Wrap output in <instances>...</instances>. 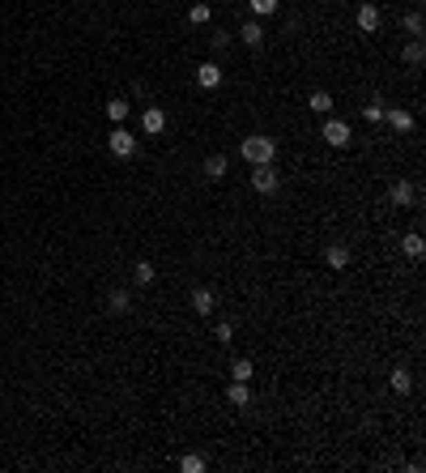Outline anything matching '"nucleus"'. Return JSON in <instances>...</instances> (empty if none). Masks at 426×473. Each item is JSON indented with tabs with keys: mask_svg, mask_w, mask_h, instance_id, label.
Instances as JSON below:
<instances>
[{
	"mask_svg": "<svg viewBox=\"0 0 426 473\" xmlns=\"http://www.w3.org/2000/svg\"><path fill=\"white\" fill-rule=\"evenodd\" d=\"M239 158H243L247 166L273 162V158H278V137H269V133H247V137L239 141Z\"/></svg>",
	"mask_w": 426,
	"mask_h": 473,
	"instance_id": "nucleus-1",
	"label": "nucleus"
},
{
	"mask_svg": "<svg viewBox=\"0 0 426 473\" xmlns=\"http://www.w3.org/2000/svg\"><path fill=\"white\" fill-rule=\"evenodd\" d=\"M247 184H252V192H256V196H278V192H282V171L273 166V162L252 166V180H247Z\"/></svg>",
	"mask_w": 426,
	"mask_h": 473,
	"instance_id": "nucleus-2",
	"label": "nucleus"
},
{
	"mask_svg": "<svg viewBox=\"0 0 426 473\" xmlns=\"http://www.w3.org/2000/svg\"><path fill=\"white\" fill-rule=\"evenodd\" d=\"M324 264H329L333 273H349V264H354V247H349V239H333L329 247H324Z\"/></svg>",
	"mask_w": 426,
	"mask_h": 473,
	"instance_id": "nucleus-3",
	"label": "nucleus"
},
{
	"mask_svg": "<svg viewBox=\"0 0 426 473\" xmlns=\"http://www.w3.org/2000/svg\"><path fill=\"white\" fill-rule=\"evenodd\" d=\"M320 137H324V145H333V149H345L349 145V124L341 119V115H324V124H320Z\"/></svg>",
	"mask_w": 426,
	"mask_h": 473,
	"instance_id": "nucleus-4",
	"label": "nucleus"
},
{
	"mask_svg": "<svg viewBox=\"0 0 426 473\" xmlns=\"http://www.w3.org/2000/svg\"><path fill=\"white\" fill-rule=\"evenodd\" d=\"M107 149H111V158H133L137 154V137L124 128V124H115V128L107 133Z\"/></svg>",
	"mask_w": 426,
	"mask_h": 473,
	"instance_id": "nucleus-5",
	"label": "nucleus"
},
{
	"mask_svg": "<svg viewBox=\"0 0 426 473\" xmlns=\"http://www.w3.org/2000/svg\"><path fill=\"white\" fill-rule=\"evenodd\" d=\"M222 81H226V73H222V64H217V60H200V64H196V86L205 90V94H213Z\"/></svg>",
	"mask_w": 426,
	"mask_h": 473,
	"instance_id": "nucleus-6",
	"label": "nucleus"
},
{
	"mask_svg": "<svg viewBox=\"0 0 426 473\" xmlns=\"http://www.w3.org/2000/svg\"><path fill=\"white\" fill-rule=\"evenodd\" d=\"M388 205H396V209H418V205H422V196H418V188H414V184L396 180V184L388 188Z\"/></svg>",
	"mask_w": 426,
	"mask_h": 473,
	"instance_id": "nucleus-7",
	"label": "nucleus"
},
{
	"mask_svg": "<svg viewBox=\"0 0 426 473\" xmlns=\"http://www.w3.org/2000/svg\"><path fill=\"white\" fill-rule=\"evenodd\" d=\"M384 124L396 133V137H414V111H405V107H384Z\"/></svg>",
	"mask_w": 426,
	"mask_h": 473,
	"instance_id": "nucleus-8",
	"label": "nucleus"
},
{
	"mask_svg": "<svg viewBox=\"0 0 426 473\" xmlns=\"http://www.w3.org/2000/svg\"><path fill=\"white\" fill-rule=\"evenodd\" d=\"M200 175L213 180V184H222V180L231 175V158L222 154V149H213V154H205V162H200Z\"/></svg>",
	"mask_w": 426,
	"mask_h": 473,
	"instance_id": "nucleus-9",
	"label": "nucleus"
},
{
	"mask_svg": "<svg viewBox=\"0 0 426 473\" xmlns=\"http://www.w3.org/2000/svg\"><path fill=\"white\" fill-rule=\"evenodd\" d=\"M141 133H145V137H162V133H166V111H162L158 103H149V107L141 111Z\"/></svg>",
	"mask_w": 426,
	"mask_h": 473,
	"instance_id": "nucleus-10",
	"label": "nucleus"
},
{
	"mask_svg": "<svg viewBox=\"0 0 426 473\" xmlns=\"http://www.w3.org/2000/svg\"><path fill=\"white\" fill-rule=\"evenodd\" d=\"M380 5H371V0H367V5H358V13H354V26L362 30V35H380Z\"/></svg>",
	"mask_w": 426,
	"mask_h": 473,
	"instance_id": "nucleus-11",
	"label": "nucleus"
},
{
	"mask_svg": "<svg viewBox=\"0 0 426 473\" xmlns=\"http://www.w3.org/2000/svg\"><path fill=\"white\" fill-rule=\"evenodd\" d=\"M192 311H196V320H209V316L217 311V298H213L209 286H196V290H192Z\"/></svg>",
	"mask_w": 426,
	"mask_h": 473,
	"instance_id": "nucleus-12",
	"label": "nucleus"
},
{
	"mask_svg": "<svg viewBox=\"0 0 426 473\" xmlns=\"http://www.w3.org/2000/svg\"><path fill=\"white\" fill-rule=\"evenodd\" d=\"M137 303H133V294H128V286H111L107 290V311L111 316H128Z\"/></svg>",
	"mask_w": 426,
	"mask_h": 473,
	"instance_id": "nucleus-13",
	"label": "nucleus"
},
{
	"mask_svg": "<svg viewBox=\"0 0 426 473\" xmlns=\"http://www.w3.org/2000/svg\"><path fill=\"white\" fill-rule=\"evenodd\" d=\"M239 43H243V47H252V52H260V47H264V26H260L256 17L239 26Z\"/></svg>",
	"mask_w": 426,
	"mask_h": 473,
	"instance_id": "nucleus-14",
	"label": "nucleus"
},
{
	"mask_svg": "<svg viewBox=\"0 0 426 473\" xmlns=\"http://www.w3.org/2000/svg\"><path fill=\"white\" fill-rule=\"evenodd\" d=\"M400 252H405V256H409L414 264H418V260L426 256V243H422V231H418V226H414V231H405V235H400Z\"/></svg>",
	"mask_w": 426,
	"mask_h": 473,
	"instance_id": "nucleus-15",
	"label": "nucleus"
},
{
	"mask_svg": "<svg viewBox=\"0 0 426 473\" xmlns=\"http://www.w3.org/2000/svg\"><path fill=\"white\" fill-rule=\"evenodd\" d=\"M333 107H337L333 90H311V94H307V111H316V115H333Z\"/></svg>",
	"mask_w": 426,
	"mask_h": 473,
	"instance_id": "nucleus-16",
	"label": "nucleus"
},
{
	"mask_svg": "<svg viewBox=\"0 0 426 473\" xmlns=\"http://www.w3.org/2000/svg\"><path fill=\"white\" fill-rule=\"evenodd\" d=\"M400 64H405V68H422V64H426V47H422V39H409L405 47H400Z\"/></svg>",
	"mask_w": 426,
	"mask_h": 473,
	"instance_id": "nucleus-17",
	"label": "nucleus"
},
{
	"mask_svg": "<svg viewBox=\"0 0 426 473\" xmlns=\"http://www.w3.org/2000/svg\"><path fill=\"white\" fill-rule=\"evenodd\" d=\"M226 405L247 409V405H252V388H247L243 380H231V384H226Z\"/></svg>",
	"mask_w": 426,
	"mask_h": 473,
	"instance_id": "nucleus-18",
	"label": "nucleus"
},
{
	"mask_svg": "<svg viewBox=\"0 0 426 473\" xmlns=\"http://www.w3.org/2000/svg\"><path fill=\"white\" fill-rule=\"evenodd\" d=\"M388 388H392L396 396L414 392V371H409V367H392V376H388Z\"/></svg>",
	"mask_w": 426,
	"mask_h": 473,
	"instance_id": "nucleus-19",
	"label": "nucleus"
},
{
	"mask_svg": "<svg viewBox=\"0 0 426 473\" xmlns=\"http://www.w3.org/2000/svg\"><path fill=\"white\" fill-rule=\"evenodd\" d=\"M133 282H137V286H154V282H158V269H154V260H145V256H141V260L133 264Z\"/></svg>",
	"mask_w": 426,
	"mask_h": 473,
	"instance_id": "nucleus-20",
	"label": "nucleus"
},
{
	"mask_svg": "<svg viewBox=\"0 0 426 473\" xmlns=\"http://www.w3.org/2000/svg\"><path fill=\"white\" fill-rule=\"evenodd\" d=\"M188 21H192V26H209V21H213V5H209V0L188 5Z\"/></svg>",
	"mask_w": 426,
	"mask_h": 473,
	"instance_id": "nucleus-21",
	"label": "nucleus"
},
{
	"mask_svg": "<svg viewBox=\"0 0 426 473\" xmlns=\"http://www.w3.org/2000/svg\"><path fill=\"white\" fill-rule=\"evenodd\" d=\"M231 380L252 384V380H256V363H252V358H235V363H231Z\"/></svg>",
	"mask_w": 426,
	"mask_h": 473,
	"instance_id": "nucleus-22",
	"label": "nucleus"
},
{
	"mask_svg": "<svg viewBox=\"0 0 426 473\" xmlns=\"http://www.w3.org/2000/svg\"><path fill=\"white\" fill-rule=\"evenodd\" d=\"M422 26H426V21H422V9H409L405 17H400V30H405L409 39H422Z\"/></svg>",
	"mask_w": 426,
	"mask_h": 473,
	"instance_id": "nucleus-23",
	"label": "nucleus"
},
{
	"mask_svg": "<svg viewBox=\"0 0 426 473\" xmlns=\"http://www.w3.org/2000/svg\"><path fill=\"white\" fill-rule=\"evenodd\" d=\"M128 111H133L128 98H111V103H107V119L111 124H124V119H128Z\"/></svg>",
	"mask_w": 426,
	"mask_h": 473,
	"instance_id": "nucleus-24",
	"label": "nucleus"
},
{
	"mask_svg": "<svg viewBox=\"0 0 426 473\" xmlns=\"http://www.w3.org/2000/svg\"><path fill=\"white\" fill-rule=\"evenodd\" d=\"M362 119H367V124H384V98H380V94H375L371 103H362Z\"/></svg>",
	"mask_w": 426,
	"mask_h": 473,
	"instance_id": "nucleus-25",
	"label": "nucleus"
},
{
	"mask_svg": "<svg viewBox=\"0 0 426 473\" xmlns=\"http://www.w3.org/2000/svg\"><path fill=\"white\" fill-rule=\"evenodd\" d=\"M205 465H209V461L200 456V452H184V456H180V469H184V473H205Z\"/></svg>",
	"mask_w": 426,
	"mask_h": 473,
	"instance_id": "nucleus-26",
	"label": "nucleus"
},
{
	"mask_svg": "<svg viewBox=\"0 0 426 473\" xmlns=\"http://www.w3.org/2000/svg\"><path fill=\"white\" fill-rule=\"evenodd\" d=\"M247 9H252V17H269L282 9V0H247Z\"/></svg>",
	"mask_w": 426,
	"mask_h": 473,
	"instance_id": "nucleus-27",
	"label": "nucleus"
},
{
	"mask_svg": "<svg viewBox=\"0 0 426 473\" xmlns=\"http://www.w3.org/2000/svg\"><path fill=\"white\" fill-rule=\"evenodd\" d=\"M213 341L217 345H231L235 341V325H231V320H217V325H213Z\"/></svg>",
	"mask_w": 426,
	"mask_h": 473,
	"instance_id": "nucleus-28",
	"label": "nucleus"
},
{
	"mask_svg": "<svg viewBox=\"0 0 426 473\" xmlns=\"http://www.w3.org/2000/svg\"><path fill=\"white\" fill-rule=\"evenodd\" d=\"M231 43H235V35H231V30H213V39H209V47H213V52H226Z\"/></svg>",
	"mask_w": 426,
	"mask_h": 473,
	"instance_id": "nucleus-29",
	"label": "nucleus"
}]
</instances>
